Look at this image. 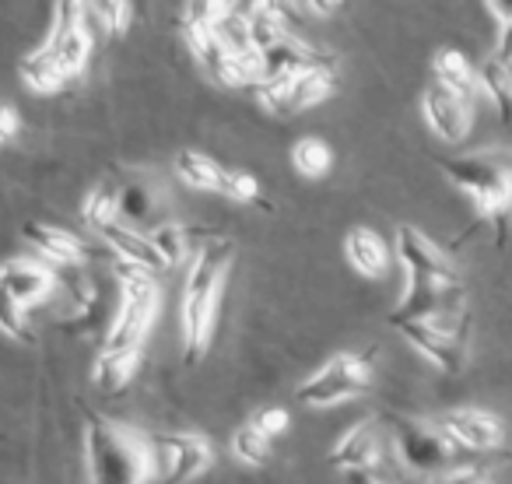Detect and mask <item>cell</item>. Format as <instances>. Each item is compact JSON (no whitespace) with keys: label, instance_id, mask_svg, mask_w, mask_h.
Here are the masks:
<instances>
[{"label":"cell","instance_id":"1","mask_svg":"<svg viewBox=\"0 0 512 484\" xmlns=\"http://www.w3.org/2000/svg\"><path fill=\"white\" fill-rule=\"evenodd\" d=\"M232 257V239L211 235L186 260L183 299H179V330H183V358L190 365L200 362L207 355V348H211L221 295H225V281L228 271H232Z\"/></svg>","mask_w":512,"mask_h":484},{"label":"cell","instance_id":"2","mask_svg":"<svg viewBox=\"0 0 512 484\" xmlns=\"http://www.w3.org/2000/svg\"><path fill=\"white\" fill-rule=\"evenodd\" d=\"M88 484H151L148 435L88 411L81 435Z\"/></svg>","mask_w":512,"mask_h":484},{"label":"cell","instance_id":"3","mask_svg":"<svg viewBox=\"0 0 512 484\" xmlns=\"http://www.w3.org/2000/svg\"><path fill=\"white\" fill-rule=\"evenodd\" d=\"M113 274L120 281V309H116L113 323H109L106 348H144L151 323L158 316V274L141 264L113 257Z\"/></svg>","mask_w":512,"mask_h":484},{"label":"cell","instance_id":"4","mask_svg":"<svg viewBox=\"0 0 512 484\" xmlns=\"http://www.w3.org/2000/svg\"><path fill=\"white\" fill-rule=\"evenodd\" d=\"M442 172L474 204V211L502 232L512 211V165L488 155H460L446 158Z\"/></svg>","mask_w":512,"mask_h":484},{"label":"cell","instance_id":"5","mask_svg":"<svg viewBox=\"0 0 512 484\" xmlns=\"http://www.w3.org/2000/svg\"><path fill=\"white\" fill-rule=\"evenodd\" d=\"M372 386V365L369 358L355 355V351H341V355L327 358L316 372H309L306 379L295 390V400L302 407H313V411H323V407H337L344 400L362 397Z\"/></svg>","mask_w":512,"mask_h":484},{"label":"cell","instance_id":"6","mask_svg":"<svg viewBox=\"0 0 512 484\" xmlns=\"http://www.w3.org/2000/svg\"><path fill=\"white\" fill-rule=\"evenodd\" d=\"M151 484H190L214 463V446L200 432L148 435Z\"/></svg>","mask_w":512,"mask_h":484},{"label":"cell","instance_id":"7","mask_svg":"<svg viewBox=\"0 0 512 484\" xmlns=\"http://www.w3.org/2000/svg\"><path fill=\"white\" fill-rule=\"evenodd\" d=\"M256 102L271 116H299L306 109L327 102L337 92V74L334 64L309 67V71L295 74V78H267L253 88Z\"/></svg>","mask_w":512,"mask_h":484},{"label":"cell","instance_id":"8","mask_svg":"<svg viewBox=\"0 0 512 484\" xmlns=\"http://www.w3.org/2000/svg\"><path fill=\"white\" fill-rule=\"evenodd\" d=\"M393 449H397L400 463L411 474H446L453 467L456 446L446 439L439 425H428L418 418H393Z\"/></svg>","mask_w":512,"mask_h":484},{"label":"cell","instance_id":"9","mask_svg":"<svg viewBox=\"0 0 512 484\" xmlns=\"http://www.w3.org/2000/svg\"><path fill=\"white\" fill-rule=\"evenodd\" d=\"M393 257L400 260L407 281H428V285H460L453 260L428 239L421 228L400 225L393 232Z\"/></svg>","mask_w":512,"mask_h":484},{"label":"cell","instance_id":"10","mask_svg":"<svg viewBox=\"0 0 512 484\" xmlns=\"http://www.w3.org/2000/svg\"><path fill=\"white\" fill-rule=\"evenodd\" d=\"M460 316H435V320H407L397 323L404 341L418 351L421 358L442 372H460L463 369V334H460Z\"/></svg>","mask_w":512,"mask_h":484},{"label":"cell","instance_id":"11","mask_svg":"<svg viewBox=\"0 0 512 484\" xmlns=\"http://www.w3.org/2000/svg\"><path fill=\"white\" fill-rule=\"evenodd\" d=\"M435 425L446 432V439L456 449H467V453H491V449H502L505 442V425L488 411H477V407H460V411L442 414Z\"/></svg>","mask_w":512,"mask_h":484},{"label":"cell","instance_id":"12","mask_svg":"<svg viewBox=\"0 0 512 484\" xmlns=\"http://www.w3.org/2000/svg\"><path fill=\"white\" fill-rule=\"evenodd\" d=\"M421 116H425L428 130H432L439 141L460 144L463 137L470 134V123H474V106L432 81V85L421 92Z\"/></svg>","mask_w":512,"mask_h":484},{"label":"cell","instance_id":"13","mask_svg":"<svg viewBox=\"0 0 512 484\" xmlns=\"http://www.w3.org/2000/svg\"><path fill=\"white\" fill-rule=\"evenodd\" d=\"M0 285L8 288L25 309H32L53 295L57 274H53V267L43 264V260L15 257V260H8V264H0Z\"/></svg>","mask_w":512,"mask_h":484},{"label":"cell","instance_id":"14","mask_svg":"<svg viewBox=\"0 0 512 484\" xmlns=\"http://www.w3.org/2000/svg\"><path fill=\"white\" fill-rule=\"evenodd\" d=\"M330 467L341 470V474H355V470H376L383 460V439H379L376 425L362 421V425L348 428L341 439L330 449Z\"/></svg>","mask_w":512,"mask_h":484},{"label":"cell","instance_id":"15","mask_svg":"<svg viewBox=\"0 0 512 484\" xmlns=\"http://www.w3.org/2000/svg\"><path fill=\"white\" fill-rule=\"evenodd\" d=\"M344 260H348V267L355 274H362V278H369V281H379L390 271L393 250L376 228L355 225L344 235Z\"/></svg>","mask_w":512,"mask_h":484},{"label":"cell","instance_id":"16","mask_svg":"<svg viewBox=\"0 0 512 484\" xmlns=\"http://www.w3.org/2000/svg\"><path fill=\"white\" fill-rule=\"evenodd\" d=\"M25 242L53 267H81L88 260V246L74 232L46 221H29L25 225Z\"/></svg>","mask_w":512,"mask_h":484},{"label":"cell","instance_id":"17","mask_svg":"<svg viewBox=\"0 0 512 484\" xmlns=\"http://www.w3.org/2000/svg\"><path fill=\"white\" fill-rule=\"evenodd\" d=\"M120 221L130 228H148L162 225V197L158 190L148 183V179H130V183L120 186Z\"/></svg>","mask_w":512,"mask_h":484},{"label":"cell","instance_id":"18","mask_svg":"<svg viewBox=\"0 0 512 484\" xmlns=\"http://www.w3.org/2000/svg\"><path fill=\"white\" fill-rule=\"evenodd\" d=\"M99 235L106 239V246L113 250L116 260H130V264H141L155 274L165 271L162 257L155 253L148 232H141V228H130V225H123V221H113V225H106Z\"/></svg>","mask_w":512,"mask_h":484},{"label":"cell","instance_id":"19","mask_svg":"<svg viewBox=\"0 0 512 484\" xmlns=\"http://www.w3.org/2000/svg\"><path fill=\"white\" fill-rule=\"evenodd\" d=\"M141 369V348H102L92 365V383L102 393H123Z\"/></svg>","mask_w":512,"mask_h":484},{"label":"cell","instance_id":"20","mask_svg":"<svg viewBox=\"0 0 512 484\" xmlns=\"http://www.w3.org/2000/svg\"><path fill=\"white\" fill-rule=\"evenodd\" d=\"M432 74H435V85H442L446 92L460 95L463 102L474 106V99L481 95L477 88V64H470L460 50H439L432 57Z\"/></svg>","mask_w":512,"mask_h":484},{"label":"cell","instance_id":"21","mask_svg":"<svg viewBox=\"0 0 512 484\" xmlns=\"http://www.w3.org/2000/svg\"><path fill=\"white\" fill-rule=\"evenodd\" d=\"M18 78H22V85L29 88L32 95H57V92H64V85L71 81L64 74V67L57 64V57H53L43 43L18 64Z\"/></svg>","mask_w":512,"mask_h":484},{"label":"cell","instance_id":"22","mask_svg":"<svg viewBox=\"0 0 512 484\" xmlns=\"http://www.w3.org/2000/svg\"><path fill=\"white\" fill-rule=\"evenodd\" d=\"M46 50L57 57V64L64 67L67 78H81V74L88 71V60H92V32L85 29H74V32H50V36L43 39Z\"/></svg>","mask_w":512,"mask_h":484},{"label":"cell","instance_id":"23","mask_svg":"<svg viewBox=\"0 0 512 484\" xmlns=\"http://www.w3.org/2000/svg\"><path fill=\"white\" fill-rule=\"evenodd\" d=\"M477 88L481 99H488V106L498 113V120H512V67L491 53L484 64H477Z\"/></svg>","mask_w":512,"mask_h":484},{"label":"cell","instance_id":"24","mask_svg":"<svg viewBox=\"0 0 512 484\" xmlns=\"http://www.w3.org/2000/svg\"><path fill=\"white\" fill-rule=\"evenodd\" d=\"M172 172H176L179 183L190 186V190H200V193H218L221 176H225V169H221L211 155L193 151V148L179 151V155L172 158Z\"/></svg>","mask_w":512,"mask_h":484},{"label":"cell","instance_id":"25","mask_svg":"<svg viewBox=\"0 0 512 484\" xmlns=\"http://www.w3.org/2000/svg\"><path fill=\"white\" fill-rule=\"evenodd\" d=\"M179 32H183L186 50H190L193 60L204 67L207 78H211V81L218 78L221 60L228 57V50H225V43H221L218 29H207V25H197V22H179Z\"/></svg>","mask_w":512,"mask_h":484},{"label":"cell","instance_id":"26","mask_svg":"<svg viewBox=\"0 0 512 484\" xmlns=\"http://www.w3.org/2000/svg\"><path fill=\"white\" fill-rule=\"evenodd\" d=\"M148 239H151V246H155L158 257H162L165 271L186 264V260L193 257V250H197L190 239V228L176 225V221H162V225L148 228Z\"/></svg>","mask_w":512,"mask_h":484},{"label":"cell","instance_id":"27","mask_svg":"<svg viewBox=\"0 0 512 484\" xmlns=\"http://www.w3.org/2000/svg\"><path fill=\"white\" fill-rule=\"evenodd\" d=\"M292 169L302 179H323L334 169V148L323 137H299L292 144Z\"/></svg>","mask_w":512,"mask_h":484},{"label":"cell","instance_id":"28","mask_svg":"<svg viewBox=\"0 0 512 484\" xmlns=\"http://www.w3.org/2000/svg\"><path fill=\"white\" fill-rule=\"evenodd\" d=\"M81 218H85L88 228L102 232L106 225L120 221V186H109V183H99L85 193L81 200Z\"/></svg>","mask_w":512,"mask_h":484},{"label":"cell","instance_id":"29","mask_svg":"<svg viewBox=\"0 0 512 484\" xmlns=\"http://www.w3.org/2000/svg\"><path fill=\"white\" fill-rule=\"evenodd\" d=\"M228 449H232V456L242 463V467H264V463H271V456H274L271 439H264L249 421L242 428H235L232 439H228Z\"/></svg>","mask_w":512,"mask_h":484},{"label":"cell","instance_id":"30","mask_svg":"<svg viewBox=\"0 0 512 484\" xmlns=\"http://www.w3.org/2000/svg\"><path fill=\"white\" fill-rule=\"evenodd\" d=\"M88 15L109 32V36H123L134 22V8L130 0H88Z\"/></svg>","mask_w":512,"mask_h":484},{"label":"cell","instance_id":"31","mask_svg":"<svg viewBox=\"0 0 512 484\" xmlns=\"http://www.w3.org/2000/svg\"><path fill=\"white\" fill-rule=\"evenodd\" d=\"M0 334L15 337V341H29L32 327H29V309L0 285Z\"/></svg>","mask_w":512,"mask_h":484},{"label":"cell","instance_id":"32","mask_svg":"<svg viewBox=\"0 0 512 484\" xmlns=\"http://www.w3.org/2000/svg\"><path fill=\"white\" fill-rule=\"evenodd\" d=\"M235 15V0H186L183 22H197L207 29H221Z\"/></svg>","mask_w":512,"mask_h":484},{"label":"cell","instance_id":"33","mask_svg":"<svg viewBox=\"0 0 512 484\" xmlns=\"http://www.w3.org/2000/svg\"><path fill=\"white\" fill-rule=\"evenodd\" d=\"M218 193L235 200V204H253V200H260V183H256V176L246 169H225Z\"/></svg>","mask_w":512,"mask_h":484},{"label":"cell","instance_id":"34","mask_svg":"<svg viewBox=\"0 0 512 484\" xmlns=\"http://www.w3.org/2000/svg\"><path fill=\"white\" fill-rule=\"evenodd\" d=\"M88 25V0H57L50 32H74Z\"/></svg>","mask_w":512,"mask_h":484},{"label":"cell","instance_id":"35","mask_svg":"<svg viewBox=\"0 0 512 484\" xmlns=\"http://www.w3.org/2000/svg\"><path fill=\"white\" fill-rule=\"evenodd\" d=\"M249 425L256 428V432L264 435V439H278V435L288 432V425H292V418H288L285 407H260V411L249 418Z\"/></svg>","mask_w":512,"mask_h":484},{"label":"cell","instance_id":"36","mask_svg":"<svg viewBox=\"0 0 512 484\" xmlns=\"http://www.w3.org/2000/svg\"><path fill=\"white\" fill-rule=\"evenodd\" d=\"M18 130H22V116H18V109L11 106V102L0 99V144L15 141Z\"/></svg>","mask_w":512,"mask_h":484},{"label":"cell","instance_id":"37","mask_svg":"<svg viewBox=\"0 0 512 484\" xmlns=\"http://www.w3.org/2000/svg\"><path fill=\"white\" fill-rule=\"evenodd\" d=\"M495 57L502 60V64H509V67H512V22H502V29H498Z\"/></svg>","mask_w":512,"mask_h":484},{"label":"cell","instance_id":"38","mask_svg":"<svg viewBox=\"0 0 512 484\" xmlns=\"http://www.w3.org/2000/svg\"><path fill=\"white\" fill-rule=\"evenodd\" d=\"M435 484H488L477 470H446L435 477Z\"/></svg>","mask_w":512,"mask_h":484},{"label":"cell","instance_id":"39","mask_svg":"<svg viewBox=\"0 0 512 484\" xmlns=\"http://www.w3.org/2000/svg\"><path fill=\"white\" fill-rule=\"evenodd\" d=\"M306 4H309V11H313V15L327 18V15H334V11H341L344 0H306Z\"/></svg>","mask_w":512,"mask_h":484},{"label":"cell","instance_id":"40","mask_svg":"<svg viewBox=\"0 0 512 484\" xmlns=\"http://www.w3.org/2000/svg\"><path fill=\"white\" fill-rule=\"evenodd\" d=\"M498 22H512V0H484Z\"/></svg>","mask_w":512,"mask_h":484},{"label":"cell","instance_id":"41","mask_svg":"<svg viewBox=\"0 0 512 484\" xmlns=\"http://www.w3.org/2000/svg\"><path fill=\"white\" fill-rule=\"evenodd\" d=\"M348 484H390V481H383L376 470H355V474H348Z\"/></svg>","mask_w":512,"mask_h":484}]
</instances>
